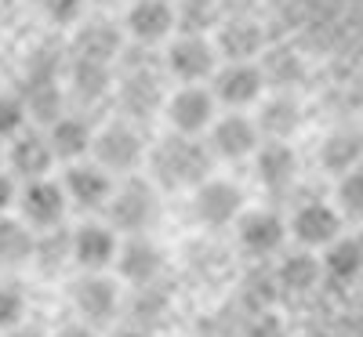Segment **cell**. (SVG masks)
Masks as SVG:
<instances>
[{
    "mask_svg": "<svg viewBox=\"0 0 363 337\" xmlns=\"http://www.w3.org/2000/svg\"><path fill=\"white\" fill-rule=\"evenodd\" d=\"M207 171H211V152L200 142H193V135L164 138L153 149V174L171 189L200 185V181H207Z\"/></svg>",
    "mask_w": 363,
    "mask_h": 337,
    "instance_id": "obj_1",
    "label": "cell"
},
{
    "mask_svg": "<svg viewBox=\"0 0 363 337\" xmlns=\"http://www.w3.org/2000/svg\"><path fill=\"white\" fill-rule=\"evenodd\" d=\"M106 214H109V229H124V232L142 236L149 225L157 222L160 203H157V193H153L149 181L131 178L120 189H113V196L106 203Z\"/></svg>",
    "mask_w": 363,
    "mask_h": 337,
    "instance_id": "obj_2",
    "label": "cell"
},
{
    "mask_svg": "<svg viewBox=\"0 0 363 337\" xmlns=\"http://www.w3.org/2000/svg\"><path fill=\"white\" fill-rule=\"evenodd\" d=\"M244 207V193L233 181H200L196 196H193V214L196 222L207 229H225Z\"/></svg>",
    "mask_w": 363,
    "mask_h": 337,
    "instance_id": "obj_3",
    "label": "cell"
},
{
    "mask_svg": "<svg viewBox=\"0 0 363 337\" xmlns=\"http://www.w3.org/2000/svg\"><path fill=\"white\" fill-rule=\"evenodd\" d=\"M116 251H120L116 232L109 225H99V222H87L69 236V258L84 272H102L106 265L116 261Z\"/></svg>",
    "mask_w": 363,
    "mask_h": 337,
    "instance_id": "obj_4",
    "label": "cell"
},
{
    "mask_svg": "<svg viewBox=\"0 0 363 337\" xmlns=\"http://www.w3.org/2000/svg\"><path fill=\"white\" fill-rule=\"evenodd\" d=\"M116 304H120V294H116V283L106 280L99 272H87L84 280L73 287V309L84 323L91 326H102L116 316Z\"/></svg>",
    "mask_w": 363,
    "mask_h": 337,
    "instance_id": "obj_5",
    "label": "cell"
},
{
    "mask_svg": "<svg viewBox=\"0 0 363 337\" xmlns=\"http://www.w3.org/2000/svg\"><path fill=\"white\" fill-rule=\"evenodd\" d=\"M18 207H22V222L33 225V229H55L66 214V189L55 185L48 178H37L29 181L26 193L18 196Z\"/></svg>",
    "mask_w": 363,
    "mask_h": 337,
    "instance_id": "obj_6",
    "label": "cell"
},
{
    "mask_svg": "<svg viewBox=\"0 0 363 337\" xmlns=\"http://www.w3.org/2000/svg\"><path fill=\"white\" fill-rule=\"evenodd\" d=\"M338 232H342V214L330 207V203H320V200H313V203H306V207H298L294 222H291V236H294L306 251L335 243Z\"/></svg>",
    "mask_w": 363,
    "mask_h": 337,
    "instance_id": "obj_7",
    "label": "cell"
},
{
    "mask_svg": "<svg viewBox=\"0 0 363 337\" xmlns=\"http://www.w3.org/2000/svg\"><path fill=\"white\" fill-rule=\"evenodd\" d=\"M116 268H120V275H124L128 283L153 287L157 275L164 272V254H160V247L153 239L135 236L131 243H124V247L116 251Z\"/></svg>",
    "mask_w": 363,
    "mask_h": 337,
    "instance_id": "obj_8",
    "label": "cell"
},
{
    "mask_svg": "<svg viewBox=\"0 0 363 337\" xmlns=\"http://www.w3.org/2000/svg\"><path fill=\"white\" fill-rule=\"evenodd\" d=\"M91 149H95L102 171H135L138 160H142V152H145L142 138L131 127H124V124L102 131L95 142H91Z\"/></svg>",
    "mask_w": 363,
    "mask_h": 337,
    "instance_id": "obj_9",
    "label": "cell"
},
{
    "mask_svg": "<svg viewBox=\"0 0 363 337\" xmlns=\"http://www.w3.org/2000/svg\"><path fill=\"white\" fill-rule=\"evenodd\" d=\"M240 247H244L247 254L255 258H269V254H277L284 247V239H287V225L280 214H272V210H255L247 214L244 222H240Z\"/></svg>",
    "mask_w": 363,
    "mask_h": 337,
    "instance_id": "obj_10",
    "label": "cell"
},
{
    "mask_svg": "<svg viewBox=\"0 0 363 337\" xmlns=\"http://www.w3.org/2000/svg\"><path fill=\"white\" fill-rule=\"evenodd\" d=\"M167 116H171L178 135H200L211 124V116H215V98H211L203 87H186L171 98Z\"/></svg>",
    "mask_w": 363,
    "mask_h": 337,
    "instance_id": "obj_11",
    "label": "cell"
},
{
    "mask_svg": "<svg viewBox=\"0 0 363 337\" xmlns=\"http://www.w3.org/2000/svg\"><path fill=\"white\" fill-rule=\"evenodd\" d=\"M167 69L174 76H182L186 84H196V80H203L211 69H215V47H211L203 37H193V33L182 37L167 51Z\"/></svg>",
    "mask_w": 363,
    "mask_h": 337,
    "instance_id": "obj_12",
    "label": "cell"
},
{
    "mask_svg": "<svg viewBox=\"0 0 363 337\" xmlns=\"http://www.w3.org/2000/svg\"><path fill=\"white\" fill-rule=\"evenodd\" d=\"M174 29V8L164 4V0H138V4L128 11V33L138 44H157Z\"/></svg>",
    "mask_w": 363,
    "mask_h": 337,
    "instance_id": "obj_13",
    "label": "cell"
},
{
    "mask_svg": "<svg viewBox=\"0 0 363 337\" xmlns=\"http://www.w3.org/2000/svg\"><path fill=\"white\" fill-rule=\"evenodd\" d=\"M262 87H265V76L251 62H233V66H225L215 76V95L225 105H247V102H255L262 95Z\"/></svg>",
    "mask_w": 363,
    "mask_h": 337,
    "instance_id": "obj_14",
    "label": "cell"
},
{
    "mask_svg": "<svg viewBox=\"0 0 363 337\" xmlns=\"http://www.w3.org/2000/svg\"><path fill=\"white\" fill-rule=\"evenodd\" d=\"M113 196V181H109V171L102 167H69L66 174V200H73L77 207L84 210H99L106 207Z\"/></svg>",
    "mask_w": 363,
    "mask_h": 337,
    "instance_id": "obj_15",
    "label": "cell"
},
{
    "mask_svg": "<svg viewBox=\"0 0 363 337\" xmlns=\"http://www.w3.org/2000/svg\"><path fill=\"white\" fill-rule=\"evenodd\" d=\"M320 268L327 272V280L335 283H356L363 275V239L359 236H338L335 243H327V254L320 261Z\"/></svg>",
    "mask_w": 363,
    "mask_h": 337,
    "instance_id": "obj_16",
    "label": "cell"
},
{
    "mask_svg": "<svg viewBox=\"0 0 363 337\" xmlns=\"http://www.w3.org/2000/svg\"><path fill=\"white\" fill-rule=\"evenodd\" d=\"M255 174H258L262 185L272 189V193L287 189L291 181H294V174H298V160H294L291 145H284V142L262 145V149H258V156H255Z\"/></svg>",
    "mask_w": 363,
    "mask_h": 337,
    "instance_id": "obj_17",
    "label": "cell"
},
{
    "mask_svg": "<svg viewBox=\"0 0 363 337\" xmlns=\"http://www.w3.org/2000/svg\"><path fill=\"white\" fill-rule=\"evenodd\" d=\"M218 156L225 160H244L247 152L258 149V127L251 124L247 116H225L222 124L215 127V138H211Z\"/></svg>",
    "mask_w": 363,
    "mask_h": 337,
    "instance_id": "obj_18",
    "label": "cell"
},
{
    "mask_svg": "<svg viewBox=\"0 0 363 337\" xmlns=\"http://www.w3.org/2000/svg\"><path fill=\"white\" fill-rule=\"evenodd\" d=\"M51 160H55V152H51L44 135H18L15 145H11V171L22 174L26 181L44 178Z\"/></svg>",
    "mask_w": 363,
    "mask_h": 337,
    "instance_id": "obj_19",
    "label": "cell"
},
{
    "mask_svg": "<svg viewBox=\"0 0 363 337\" xmlns=\"http://www.w3.org/2000/svg\"><path fill=\"white\" fill-rule=\"evenodd\" d=\"M91 142H95V135H91V127L84 124V120H77V116H58L51 124V135H48L51 152L62 156V160H80L84 152L91 149Z\"/></svg>",
    "mask_w": 363,
    "mask_h": 337,
    "instance_id": "obj_20",
    "label": "cell"
},
{
    "mask_svg": "<svg viewBox=\"0 0 363 337\" xmlns=\"http://www.w3.org/2000/svg\"><path fill=\"white\" fill-rule=\"evenodd\" d=\"M26 113L37 116L40 124H55L62 113V91H58V76H26Z\"/></svg>",
    "mask_w": 363,
    "mask_h": 337,
    "instance_id": "obj_21",
    "label": "cell"
},
{
    "mask_svg": "<svg viewBox=\"0 0 363 337\" xmlns=\"http://www.w3.org/2000/svg\"><path fill=\"white\" fill-rule=\"evenodd\" d=\"M272 280H277L280 290L306 294V290H313L320 283V258H313L309 251H294V254H287L280 261V268H277Z\"/></svg>",
    "mask_w": 363,
    "mask_h": 337,
    "instance_id": "obj_22",
    "label": "cell"
},
{
    "mask_svg": "<svg viewBox=\"0 0 363 337\" xmlns=\"http://www.w3.org/2000/svg\"><path fill=\"white\" fill-rule=\"evenodd\" d=\"M120 51V33L116 25L109 22H87L77 40H73V55L77 58H95V62H109V58H116Z\"/></svg>",
    "mask_w": 363,
    "mask_h": 337,
    "instance_id": "obj_23",
    "label": "cell"
},
{
    "mask_svg": "<svg viewBox=\"0 0 363 337\" xmlns=\"http://www.w3.org/2000/svg\"><path fill=\"white\" fill-rule=\"evenodd\" d=\"M120 102L131 116H149L157 105H160V80L157 73H128L124 87H120Z\"/></svg>",
    "mask_w": 363,
    "mask_h": 337,
    "instance_id": "obj_24",
    "label": "cell"
},
{
    "mask_svg": "<svg viewBox=\"0 0 363 337\" xmlns=\"http://www.w3.org/2000/svg\"><path fill=\"white\" fill-rule=\"evenodd\" d=\"M262 44H265V37L255 22H229L222 29V40H218V47L229 62H251L262 51Z\"/></svg>",
    "mask_w": 363,
    "mask_h": 337,
    "instance_id": "obj_25",
    "label": "cell"
},
{
    "mask_svg": "<svg viewBox=\"0 0 363 337\" xmlns=\"http://www.w3.org/2000/svg\"><path fill=\"white\" fill-rule=\"evenodd\" d=\"M69 84L80 98H102L109 84H113V73H109V62H95V58H77L73 69H69Z\"/></svg>",
    "mask_w": 363,
    "mask_h": 337,
    "instance_id": "obj_26",
    "label": "cell"
},
{
    "mask_svg": "<svg viewBox=\"0 0 363 337\" xmlns=\"http://www.w3.org/2000/svg\"><path fill=\"white\" fill-rule=\"evenodd\" d=\"M359 156H363V138L359 135H349V131L330 135L327 145H323V167L335 171V174L356 171L359 167Z\"/></svg>",
    "mask_w": 363,
    "mask_h": 337,
    "instance_id": "obj_27",
    "label": "cell"
},
{
    "mask_svg": "<svg viewBox=\"0 0 363 337\" xmlns=\"http://www.w3.org/2000/svg\"><path fill=\"white\" fill-rule=\"evenodd\" d=\"M33 258V232L26 222L0 218V265H22Z\"/></svg>",
    "mask_w": 363,
    "mask_h": 337,
    "instance_id": "obj_28",
    "label": "cell"
},
{
    "mask_svg": "<svg viewBox=\"0 0 363 337\" xmlns=\"http://www.w3.org/2000/svg\"><path fill=\"white\" fill-rule=\"evenodd\" d=\"M258 127L269 135V138H287L294 127H298V102L280 95V98H272L262 105V120H258Z\"/></svg>",
    "mask_w": 363,
    "mask_h": 337,
    "instance_id": "obj_29",
    "label": "cell"
},
{
    "mask_svg": "<svg viewBox=\"0 0 363 337\" xmlns=\"http://www.w3.org/2000/svg\"><path fill=\"white\" fill-rule=\"evenodd\" d=\"M69 258V236L62 229H48L40 239H33V261L44 268V272H58Z\"/></svg>",
    "mask_w": 363,
    "mask_h": 337,
    "instance_id": "obj_30",
    "label": "cell"
},
{
    "mask_svg": "<svg viewBox=\"0 0 363 337\" xmlns=\"http://www.w3.org/2000/svg\"><path fill=\"white\" fill-rule=\"evenodd\" d=\"M262 76L272 80V84H280V87H291V84L301 80V58L294 51H269Z\"/></svg>",
    "mask_w": 363,
    "mask_h": 337,
    "instance_id": "obj_31",
    "label": "cell"
},
{
    "mask_svg": "<svg viewBox=\"0 0 363 337\" xmlns=\"http://www.w3.org/2000/svg\"><path fill=\"white\" fill-rule=\"evenodd\" d=\"M26 319V294L15 283H0V330H15Z\"/></svg>",
    "mask_w": 363,
    "mask_h": 337,
    "instance_id": "obj_32",
    "label": "cell"
},
{
    "mask_svg": "<svg viewBox=\"0 0 363 337\" xmlns=\"http://www.w3.org/2000/svg\"><path fill=\"white\" fill-rule=\"evenodd\" d=\"M338 203H342V214L349 218H363V171H349L342 174L338 181Z\"/></svg>",
    "mask_w": 363,
    "mask_h": 337,
    "instance_id": "obj_33",
    "label": "cell"
},
{
    "mask_svg": "<svg viewBox=\"0 0 363 337\" xmlns=\"http://www.w3.org/2000/svg\"><path fill=\"white\" fill-rule=\"evenodd\" d=\"M26 102L15 98V95H0V138H11V135H22L26 127Z\"/></svg>",
    "mask_w": 363,
    "mask_h": 337,
    "instance_id": "obj_34",
    "label": "cell"
},
{
    "mask_svg": "<svg viewBox=\"0 0 363 337\" xmlns=\"http://www.w3.org/2000/svg\"><path fill=\"white\" fill-rule=\"evenodd\" d=\"M44 11L55 25H73L84 11V0H44Z\"/></svg>",
    "mask_w": 363,
    "mask_h": 337,
    "instance_id": "obj_35",
    "label": "cell"
},
{
    "mask_svg": "<svg viewBox=\"0 0 363 337\" xmlns=\"http://www.w3.org/2000/svg\"><path fill=\"white\" fill-rule=\"evenodd\" d=\"M247 337H287V326H284V319H280V316H272V312H258V316L251 319Z\"/></svg>",
    "mask_w": 363,
    "mask_h": 337,
    "instance_id": "obj_36",
    "label": "cell"
},
{
    "mask_svg": "<svg viewBox=\"0 0 363 337\" xmlns=\"http://www.w3.org/2000/svg\"><path fill=\"white\" fill-rule=\"evenodd\" d=\"M15 203V185H11V178L8 174H0V218H4V210Z\"/></svg>",
    "mask_w": 363,
    "mask_h": 337,
    "instance_id": "obj_37",
    "label": "cell"
},
{
    "mask_svg": "<svg viewBox=\"0 0 363 337\" xmlns=\"http://www.w3.org/2000/svg\"><path fill=\"white\" fill-rule=\"evenodd\" d=\"M58 337H99V333L91 330L87 323H77V326H66V330H58Z\"/></svg>",
    "mask_w": 363,
    "mask_h": 337,
    "instance_id": "obj_38",
    "label": "cell"
},
{
    "mask_svg": "<svg viewBox=\"0 0 363 337\" xmlns=\"http://www.w3.org/2000/svg\"><path fill=\"white\" fill-rule=\"evenodd\" d=\"M8 337H44V333H40V330H29V326H15Z\"/></svg>",
    "mask_w": 363,
    "mask_h": 337,
    "instance_id": "obj_39",
    "label": "cell"
},
{
    "mask_svg": "<svg viewBox=\"0 0 363 337\" xmlns=\"http://www.w3.org/2000/svg\"><path fill=\"white\" fill-rule=\"evenodd\" d=\"M113 337H149V333H145V330H135V326H131V330H120V333H113Z\"/></svg>",
    "mask_w": 363,
    "mask_h": 337,
    "instance_id": "obj_40",
    "label": "cell"
},
{
    "mask_svg": "<svg viewBox=\"0 0 363 337\" xmlns=\"http://www.w3.org/2000/svg\"><path fill=\"white\" fill-rule=\"evenodd\" d=\"M4 8H8V0H0V11H4Z\"/></svg>",
    "mask_w": 363,
    "mask_h": 337,
    "instance_id": "obj_41",
    "label": "cell"
}]
</instances>
